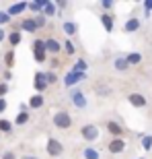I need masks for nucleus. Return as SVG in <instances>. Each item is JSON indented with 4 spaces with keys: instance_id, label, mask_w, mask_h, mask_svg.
Listing matches in <instances>:
<instances>
[{
    "instance_id": "f257e3e1",
    "label": "nucleus",
    "mask_w": 152,
    "mask_h": 159,
    "mask_svg": "<svg viewBox=\"0 0 152 159\" xmlns=\"http://www.w3.org/2000/svg\"><path fill=\"white\" fill-rule=\"evenodd\" d=\"M53 126L60 130H68L72 126V116L68 112H64V110H60V112L53 114Z\"/></svg>"
},
{
    "instance_id": "f03ea898",
    "label": "nucleus",
    "mask_w": 152,
    "mask_h": 159,
    "mask_svg": "<svg viewBox=\"0 0 152 159\" xmlns=\"http://www.w3.org/2000/svg\"><path fill=\"white\" fill-rule=\"evenodd\" d=\"M80 134H82V139H84V141L93 143V141H97V139H99L101 132H99V128H97L95 124H84V126L80 128Z\"/></svg>"
},
{
    "instance_id": "7ed1b4c3",
    "label": "nucleus",
    "mask_w": 152,
    "mask_h": 159,
    "mask_svg": "<svg viewBox=\"0 0 152 159\" xmlns=\"http://www.w3.org/2000/svg\"><path fill=\"white\" fill-rule=\"evenodd\" d=\"M45 151H47L49 157H60V155L64 153V145H62L58 139H49L47 145H45Z\"/></svg>"
},
{
    "instance_id": "20e7f679",
    "label": "nucleus",
    "mask_w": 152,
    "mask_h": 159,
    "mask_svg": "<svg viewBox=\"0 0 152 159\" xmlns=\"http://www.w3.org/2000/svg\"><path fill=\"white\" fill-rule=\"evenodd\" d=\"M84 79H87L84 72H72V70H68V72H66V77H64V85H66V87H74V85H78V83L84 81Z\"/></svg>"
},
{
    "instance_id": "39448f33",
    "label": "nucleus",
    "mask_w": 152,
    "mask_h": 159,
    "mask_svg": "<svg viewBox=\"0 0 152 159\" xmlns=\"http://www.w3.org/2000/svg\"><path fill=\"white\" fill-rule=\"evenodd\" d=\"M43 43H45V54H52V56H56V54L62 52V43H60L58 39H53V37L45 39Z\"/></svg>"
},
{
    "instance_id": "423d86ee",
    "label": "nucleus",
    "mask_w": 152,
    "mask_h": 159,
    "mask_svg": "<svg viewBox=\"0 0 152 159\" xmlns=\"http://www.w3.org/2000/svg\"><path fill=\"white\" fill-rule=\"evenodd\" d=\"M107 149H109V153H113V155L123 153V151H125V141H123V139H113Z\"/></svg>"
},
{
    "instance_id": "0eeeda50",
    "label": "nucleus",
    "mask_w": 152,
    "mask_h": 159,
    "mask_svg": "<svg viewBox=\"0 0 152 159\" xmlns=\"http://www.w3.org/2000/svg\"><path fill=\"white\" fill-rule=\"evenodd\" d=\"M33 85H35V91L37 93H43L47 89V83H45V72H35V81H33Z\"/></svg>"
},
{
    "instance_id": "6e6552de",
    "label": "nucleus",
    "mask_w": 152,
    "mask_h": 159,
    "mask_svg": "<svg viewBox=\"0 0 152 159\" xmlns=\"http://www.w3.org/2000/svg\"><path fill=\"white\" fill-rule=\"evenodd\" d=\"M27 6H29V2H15V4H11L8 6V11H6V15H8V17H17V15H21V12L25 11V8H27Z\"/></svg>"
},
{
    "instance_id": "1a4fd4ad",
    "label": "nucleus",
    "mask_w": 152,
    "mask_h": 159,
    "mask_svg": "<svg viewBox=\"0 0 152 159\" xmlns=\"http://www.w3.org/2000/svg\"><path fill=\"white\" fill-rule=\"evenodd\" d=\"M72 103H74L78 110H84V107H87V97H84V93L74 91V93H72Z\"/></svg>"
},
{
    "instance_id": "9d476101",
    "label": "nucleus",
    "mask_w": 152,
    "mask_h": 159,
    "mask_svg": "<svg viewBox=\"0 0 152 159\" xmlns=\"http://www.w3.org/2000/svg\"><path fill=\"white\" fill-rule=\"evenodd\" d=\"M128 101H129L134 107H144V106H146V97H144L142 93H132V95L128 97Z\"/></svg>"
},
{
    "instance_id": "9b49d317",
    "label": "nucleus",
    "mask_w": 152,
    "mask_h": 159,
    "mask_svg": "<svg viewBox=\"0 0 152 159\" xmlns=\"http://www.w3.org/2000/svg\"><path fill=\"white\" fill-rule=\"evenodd\" d=\"M107 130L111 132L115 139H121V134H123V128H121V124H117V122H107Z\"/></svg>"
},
{
    "instance_id": "f8f14e48",
    "label": "nucleus",
    "mask_w": 152,
    "mask_h": 159,
    "mask_svg": "<svg viewBox=\"0 0 152 159\" xmlns=\"http://www.w3.org/2000/svg\"><path fill=\"white\" fill-rule=\"evenodd\" d=\"M138 27H140V21L134 17V19H128V21H125L123 31H125V33H134V31H138Z\"/></svg>"
},
{
    "instance_id": "ddd939ff",
    "label": "nucleus",
    "mask_w": 152,
    "mask_h": 159,
    "mask_svg": "<svg viewBox=\"0 0 152 159\" xmlns=\"http://www.w3.org/2000/svg\"><path fill=\"white\" fill-rule=\"evenodd\" d=\"M21 31H29V33H35V31H37L35 21H33V19H23V21H21Z\"/></svg>"
},
{
    "instance_id": "4468645a",
    "label": "nucleus",
    "mask_w": 152,
    "mask_h": 159,
    "mask_svg": "<svg viewBox=\"0 0 152 159\" xmlns=\"http://www.w3.org/2000/svg\"><path fill=\"white\" fill-rule=\"evenodd\" d=\"M47 2H49V0H35V2H29V6H27V8H31V12L39 15V12L43 11V6H45Z\"/></svg>"
},
{
    "instance_id": "2eb2a0df",
    "label": "nucleus",
    "mask_w": 152,
    "mask_h": 159,
    "mask_svg": "<svg viewBox=\"0 0 152 159\" xmlns=\"http://www.w3.org/2000/svg\"><path fill=\"white\" fill-rule=\"evenodd\" d=\"M101 23H103V27H105L107 33H111V31H113V17H111V15H107V12H105V15H101Z\"/></svg>"
},
{
    "instance_id": "dca6fc26",
    "label": "nucleus",
    "mask_w": 152,
    "mask_h": 159,
    "mask_svg": "<svg viewBox=\"0 0 152 159\" xmlns=\"http://www.w3.org/2000/svg\"><path fill=\"white\" fill-rule=\"evenodd\" d=\"M87 68H88L87 60L80 58V60H76V62H74V66H72L70 70H72V72H84V75H87Z\"/></svg>"
},
{
    "instance_id": "f3484780",
    "label": "nucleus",
    "mask_w": 152,
    "mask_h": 159,
    "mask_svg": "<svg viewBox=\"0 0 152 159\" xmlns=\"http://www.w3.org/2000/svg\"><path fill=\"white\" fill-rule=\"evenodd\" d=\"M41 106H43V95L35 93V95H33V97L29 99V106H27V107H33V110H39Z\"/></svg>"
},
{
    "instance_id": "a211bd4d",
    "label": "nucleus",
    "mask_w": 152,
    "mask_h": 159,
    "mask_svg": "<svg viewBox=\"0 0 152 159\" xmlns=\"http://www.w3.org/2000/svg\"><path fill=\"white\" fill-rule=\"evenodd\" d=\"M82 157H84V159H101V155H99V151H97V149L84 147V151H82Z\"/></svg>"
},
{
    "instance_id": "6ab92c4d",
    "label": "nucleus",
    "mask_w": 152,
    "mask_h": 159,
    "mask_svg": "<svg viewBox=\"0 0 152 159\" xmlns=\"http://www.w3.org/2000/svg\"><path fill=\"white\" fill-rule=\"evenodd\" d=\"M56 12H58V8H56V2H47V4L43 6L41 15H43V17H53Z\"/></svg>"
},
{
    "instance_id": "aec40b11",
    "label": "nucleus",
    "mask_w": 152,
    "mask_h": 159,
    "mask_svg": "<svg viewBox=\"0 0 152 159\" xmlns=\"http://www.w3.org/2000/svg\"><path fill=\"white\" fill-rule=\"evenodd\" d=\"M8 41H11L12 48H17L21 41H23V35H21V31H12L11 35H8Z\"/></svg>"
},
{
    "instance_id": "412c9836",
    "label": "nucleus",
    "mask_w": 152,
    "mask_h": 159,
    "mask_svg": "<svg viewBox=\"0 0 152 159\" xmlns=\"http://www.w3.org/2000/svg\"><path fill=\"white\" fill-rule=\"evenodd\" d=\"M76 31H78V25L76 23H72V21H66L64 23V33L66 35H74Z\"/></svg>"
},
{
    "instance_id": "4be33fe9",
    "label": "nucleus",
    "mask_w": 152,
    "mask_h": 159,
    "mask_svg": "<svg viewBox=\"0 0 152 159\" xmlns=\"http://www.w3.org/2000/svg\"><path fill=\"white\" fill-rule=\"evenodd\" d=\"M140 60H142V56H140V54H136V52H132V54H128V56H125V62H128V66L138 64Z\"/></svg>"
},
{
    "instance_id": "5701e85b",
    "label": "nucleus",
    "mask_w": 152,
    "mask_h": 159,
    "mask_svg": "<svg viewBox=\"0 0 152 159\" xmlns=\"http://www.w3.org/2000/svg\"><path fill=\"white\" fill-rule=\"evenodd\" d=\"M4 64H6V68H12V66H15V50H8V52H6Z\"/></svg>"
},
{
    "instance_id": "b1692460",
    "label": "nucleus",
    "mask_w": 152,
    "mask_h": 159,
    "mask_svg": "<svg viewBox=\"0 0 152 159\" xmlns=\"http://www.w3.org/2000/svg\"><path fill=\"white\" fill-rule=\"evenodd\" d=\"M62 50H64V52L68 54V56H72V54L76 52V46H74V43H72L70 39H66L64 43H62Z\"/></svg>"
},
{
    "instance_id": "393cba45",
    "label": "nucleus",
    "mask_w": 152,
    "mask_h": 159,
    "mask_svg": "<svg viewBox=\"0 0 152 159\" xmlns=\"http://www.w3.org/2000/svg\"><path fill=\"white\" fill-rule=\"evenodd\" d=\"M113 66H115V70H128V68H129L128 62H125V58H115Z\"/></svg>"
},
{
    "instance_id": "a878e982",
    "label": "nucleus",
    "mask_w": 152,
    "mask_h": 159,
    "mask_svg": "<svg viewBox=\"0 0 152 159\" xmlns=\"http://www.w3.org/2000/svg\"><path fill=\"white\" fill-rule=\"evenodd\" d=\"M27 122H29V112H21L17 118H15V124H19V126H23V124H27Z\"/></svg>"
},
{
    "instance_id": "bb28decb",
    "label": "nucleus",
    "mask_w": 152,
    "mask_h": 159,
    "mask_svg": "<svg viewBox=\"0 0 152 159\" xmlns=\"http://www.w3.org/2000/svg\"><path fill=\"white\" fill-rule=\"evenodd\" d=\"M33 21H35V27H37V29H41V27H45V17H43L41 12L33 17Z\"/></svg>"
},
{
    "instance_id": "cd10ccee",
    "label": "nucleus",
    "mask_w": 152,
    "mask_h": 159,
    "mask_svg": "<svg viewBox=\"0 0 152 159\" xmlns=\"http://www.w3.org/2000/svg\"><path fill=\"white\" fill-rule=\"evenodd\" d=\"M33 52H45V43H43V39H35L33 41Z\"/></svg>"
},
{
    "instance_id": "c85d7f7f",
    "label": "nucleus",
    "mask_w": 152,
    "mask_h": 159,
    "mask_svg": "<svg viewBox=\"0 0 152 159\" xmlns=\"http://www.w3.org/2000/svg\"><path fill=\"white\" fill-rule=\"evenodd\" d=\"M142 149L144 151H150L152 149V136H142Z\"/></svg>"
},
{
    "instance_id": "c756f323",
    "label": "nucleus",
    "mask_w": 152,
    "mask_h": 159,
    "mask_svg": "<svg viewBox=\"0 0 152 159\" xmlns=\"http://www.w3.org/2000/svg\"><path fill=\"white\" fill-rule=\"evenodd\" d=\"M0 130H2V132H11L12 130V122H8V120H0Z\"/></svg>"
},
{
    "instance_id": "7c9ffc66",
    "label": "nucleus",
    "mask_w": 152,
    "mask_h": 159,
    "mask_svg": "<svg viewBox=\"0 0 152 159\" xmlns=\"http://www.w3.org/2000/svg\"><path fill=\"white\" fill-rule=\"evenodd\" d=\"M56 81H58V75H56V72H45V83H47V87H49V85H53Z\"/></svg>"
},
{
    "instance_id": "2f4dec72",
    "label": "nucleus",
    "mask_w": 152,
    "mask_h": 159,
    "mask_svg": "<svg viewBox=\"0 0 152 159\" xmlns=\"http://www.w3.org/2000/svg\"><path fill=\"white\" fill-rule=\"evenodd\" d=\"M33 56H35L37 62H45V58H47V54H45V52H33Z\"/></svg>"
},
{
    "instance_id": "473e14b6",
    "label": "nucleus",
    "mask_w": 152,
    "mask_h": 159,
    "mask_svg": "<svg viewBox=\"0 0 152 159\" xmlns=\"http://www.w3.org/2000/svg\"><path fill=\"white\" fill-rule=\"evenodd\" d=\"M0 159H17V153L15 151H4V153L0 155Z\"/></svg>"
},
{
    "instance_id": "72a5a7b5",
    "label": "nucleus",
    "mask_w": 152,
    "mask_h": 159,
    "mask_svg": "<svg viewBox=\"0 0 152 159\" xmlns=\"http://www.w3.org/2000/svg\"><path fill=\"white\" fill-rule=\"evenodd\" d=\"M6 23H11V17L6 12H0V25H6Z\"/></svg>"
},
{
    "instance_id": "f704fd0d",
    "label": "nucleus",
    "mask_w": 152,
    "mask_h": 159,
    "mask_svg": "<svg viewBox=\"0 0 152 159\" xmlns=\"http://www.w3.org/2000/svg\"><path fill=\"white\" fill-rule=\"evenodd\" d=\"M6 93H8V85L6 83H0V97H4Z\"/></svg>"
},
{
    "instance_id": "c9c22d12",
    "label": "nucleus",
    "mask_w": 152,
    "mask_h": 159,
    "mask_svg": "<svg viewBox=\"0 0 152 159\" xmlns=\"http://www.w3.org/2000/svg\"><path fill=\"white\" fill-rule=\"evenodd\" d=\"M101 6H103L105 11H111V8H113V2H111V0H103V2H101Z\"/></svg>"
},
{
    "instance_id": "e433bc0d",
    "label": "nucleus",
    "mask_w": 152,
    "mask_h": 159,
    "mask_svg": "<svg viewBox=\"0 0 152 159\" xmlns=\"http://www.w3.org/2000/svg\"><path fill=\"white\" fill-rule=\"evenodd\" d=\"M144 8H146V15H150V11H152V0H146V2H144Z\"/></svg>"
},
{
    "instance_id": "4c0bfd02",
    "label": "nucleus",
    "mask_w": 152,
    "mask_h": 159,
    "mask_svg": "<svg viewBox=\"0 0 152 159\" xmlns=\"http://www.w3.org/2000/svg\"><path fill=\"white\" fill-rule=\"evenodd\" d=\"M4 110H6V99H4V97H0V114L4 112Z\"/></svg>"
},
{
    "instance_id": "58836bf2",
    "label": "nucleus",
    "mask_w": 152,
    "mask_h": 159,
    "mask_svg": "<svg viewBox=\"0 0 152 159\" xmlns=\"http://www.w3.org/2000/svg\"><path fill=\"white\" fill-rule=\"evenodd\" d=\"M11 77H12L11 70H6V72H4V81H11Z\"/></svg>"
},
{
    "instance_id": "ea45409f",
    "label": "nucleus",
    "mask_w": 152,
    "mask_h": 159,
    "mask_svg": "<svg viewBox=\"0 0 152 159\" xmlns=\"http://www.w3.org/2000/svg\"><path fill=\"white\" fill-rule=\"evenodd\" d=\"M0 41H4V31L0 29Z\"/></svg>"
},
{
    "instance_id": "a19ab883",
    "label": "nucleus",
    "mask_w": 152,
    "mask_h": 159,
    "mask_svg": "<svg viewBox=\"0 0 152 159\" xmlns=\"http://www.w3.org/2000/svg\"><path fill=\"white\" fill-rule=\"evenodd\" d=\"M23 159H37V157H33V155H25Z\"/></svg>"
},
{
    "instance_id": "79ce46f5",
    "label": "nucleus",
    "mask_w": 152,
    "mask_h": 159,
    "mask_svg": "<svg viewBox=\"0 0 152 159\" xmlns=\"http://www.w3.org/2000/svg\"><path fill=\"white\" fill-rule=\"evenodd\" d=\"M140 159H144V157H140Z\"/></svg>"
},
{
    "instance_id": "37998d69",
    "label": "nucleus",
    "mask_w": 152,
    "mask_h": 159,
    "mask_svg": "<svg viewBox=\"0 0 152 159\" xmlns=\"http://www.w3.org/2000/svg\"><path fill=\"white\" fill-rule=\"evenodd\" d=\"M0 12H2V11H0Z\"/></svg>"
}]
</instances>
